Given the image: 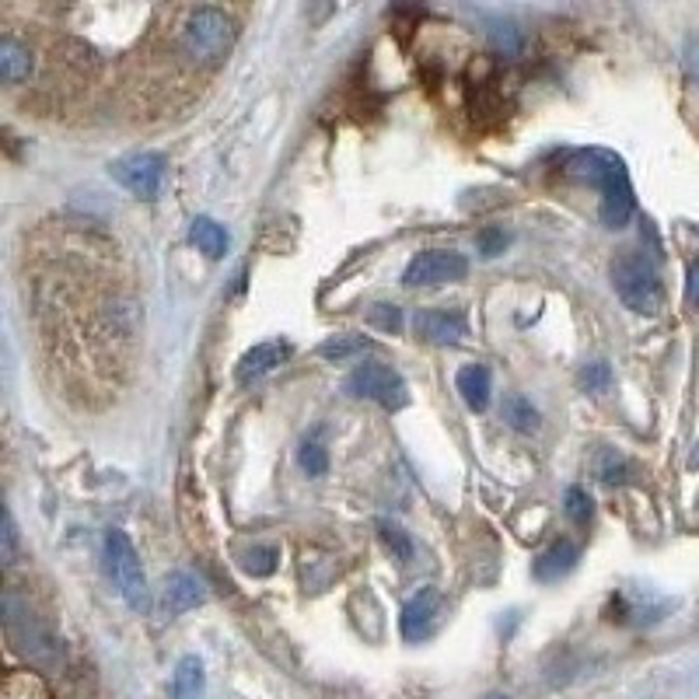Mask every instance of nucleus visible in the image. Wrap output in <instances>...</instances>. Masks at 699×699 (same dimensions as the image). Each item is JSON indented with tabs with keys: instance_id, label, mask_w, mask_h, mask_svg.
<instances>
[{
	"instance_id": "19",
	"label": "nucleus",
	"mask_w": 699,
	"mask_h": 699,
	"mask_svg": "<svg viewBox=\"0 0 699 699\" xmlns=\"http://www.w3.org/2000/svg\"><path fill=\"white\" fill-rule=\"evenodd\" d=\"M189 238H192V246H197L210 259H221L227 252V232L214 217H197V221H192Z\"/></svg>"
},
{
	"instance_id": "24",
	"label": "nucleus",
	"mask_w": 699,
	"mask_h": 699,
	"mask_svg": "<svg viewBox=\"0 0 699 699\" xmlns=\"http://www.w3.org/2000/svg\"><path fill=\"white\" fill-rule=\"evenodd\" d=\"M298 462H301V469H304L308 476H325V473H329V454H325V448L315 445V441H304L301 445Z\"/></svg>"
},
{
	"instance_id": "5",
	"label": "nucleus",
	"mask_w": 699,
	"mask_h": 699,
	"mask_svg": "<svg viewBox=\"0 0 699 699\" xmlns=\"http://www.w3.org/2000/svg\"><path fill=\"white\" fill-rule=\"evenodd\" d=\"M344 388H347V396L371 399L388 413H396L410 402V388H405L402 375L392 364H382V361H364L361 367H353L350 378L344 382Z\"/></svg>"
},
{
	"instance_id": "22",
	"label": "nucleus",
	"mask_w": 699,
	"mask_h": 699,
	"mask_svg": "<svg viewBox=\"0 0 699 699\" xmlns=\"http://www.w3.org/2000/svg\"><path fill=\"white\" fill-rule=\"evenodd\" d=\"M490 46L500 53V57H517L522 53V32L511 22H497L490 25Z\"/></svg>"
},
{
	"instance_id": "4",
	"label": "nucleus",
	"mask_w": 699,
	"mask_h": 699,
	"mask_svg": "<svg viewBox=\"0 0 699 699\" xmlns=\"http://www.w3.org/2000/svg\"><path fill=\"white\" fill-rule=\"evenodd\" d=\"M612 287L626 308L644 312V315H654L664 301L661 276H658L654 263L640 252H623L620 259H615L612 263Z\"/></svg>"
},
{
	"instance_id": "21",
	"label": "nucleus",
	"mask_w": 699,
	"mask_h": 699,
	"mask_svg": "<svg viewBox=\"0 0 699 699\" xmlns=\"http://www.w3.org/2000/svg\"><path fill=\"white\" fill-rule=\"evenodd\" d=\"M280 563V549L276 546H252L246 557H241V571L252 577H270Z\"/></svg>"
},
{
	"instance_id": "23",
	"label": "nucleus",
	"mask_w": 699,
	"mask_h": 699,
	"mask_svg": "<svg viewBox=\"0 0 699 699\" xmlns=\"http://www.w3.org/2000/svg\"><path fill=\"white\" fill-rule=\"evenodd\" d=\"M563 511H566V517H571L574 525H588L591 522V497L581 490V486H571L566 490V497H563Z\"/></svg>"
},
{
	"instance_id": "11",
	"label": "nucleus",
	"mask_w": 699,
	"mask_h": 699,
	"mask_svg": "<svg viewBox=\"0 0 699 699\" xmlns=\"http://www.w3.org/2000/svg\"><path fill=\"white\" fill-rule=\"evenodd\" d=\"M287 357H290V344H284V339H266V344H255L252 350L241 353V361L235 367V378H238V385H249L255 378L270 375V371H276L287 361Z\"/></svg>"
},
{
	"instance_id": "9",
	"label": "nucleus",
	"mask_w": 699,
	"mask_h": 699,
	"mask_svg": "<svg viewBox=\"0 0 699 699\" xmlns=\"http://www.w3.org/2000/svg\"><path fill=\"white\" fill-rule=\"evenodd\" d=\"M413 329L420 339H427L434 347H454L462 344V336L469 333L462 312H448V308H420L413 315Z\"/></svg>"
},
{
	"instance_id": "17",
	"label": "nucleus",
	"mask_w": 699,
	"mask_h": 699,
	"mask_svg": "<svg viewBox=\"0 0 699 699\" xmlns=\"http://www.w3.org/2000/svg\"><path fill=\"white\" fill-rule=\"evenodd\" d=\"M36 67V60H32V50L25 42H18L14 36H4L0 39V77L8 80V85H18L25 80Z\"/></svg>"
},
{
	"instance_id": "16",
	"label": "nucleus",
	"mask_w": 699,
	"mask_h": 699,
	"mask_svg": "<svg viewBox=\"0 0 699 699\" xmlns=\"http://www.w3.org/2000/svg\"><path fill=\"white\" fill-rule=\"evenodd\" d=\"M203 689H207L203 661L197 654L178 658L172 672V699H203Z\"/></svg>"
},
{
	"instance_id": "12",
	"label": "nucleus",
	"mask_w": 699,
	"mask_h": 699,
	"mask_svg": "<svg viewBox=\"0 0 699 699\" xmlns=\"http://www.w3.org/2000/svg\"><path fill=\"white\" fill-rule=\"evenodd\" d=\"M203 601H207V591H203L200 577H192V574H186V571L168 574V581H165V609H168L172 615H183V612H189V609L203 606Z\"/></svg>"
},
{
	"instance_id": "29",
	"label": "nucleus",
	"mask_w": 699,
	"mask_h": 699,
	"mask_svg": "<svg viewBox=\"0 0 699 699\" xmlns=\"http://www.w3.org/2000/svg\"><path fill=\"white\" fill-rule=\"evenodd\" d=\"M598 476L606 479V483H623V459H620V454L601 451V459H598Z\"/></svg>"
},
{
	"instance_id": "1",
	"label": "nucleus",
	"mask_w": 699,
	"mask_h": 699,
	"mask_svg": "<svg viewBox=\"0 0 699 699\" xmlns=\"http://www.w3.org/2000/svg\"><path fill=\"white\" fill-rule=\"evenodd\" d=\"M566 175L584 178V183L598 186L601 192V207L598 217L606 227H623L633 217V189L623 161L609 154V151H577L566 165Z\"/></svg>"
},
{
	"instance_id": "10",
	"label": "nucleus",
	"mask_w": 699,
	"mask_h": 699,
	"mask_svg": "<svg viewBox=\"0 0 699 699\" xmlns=\"http://www.w3.org/2000/svg\"><path fill=\"white\" fill-rule=\"evenodd\" d=\"M441 606H445V598L437 588H424L420 595H413L410 601L402 606V637L405 640H427L437 620H441Z\"/></svg>"
},
{
	"instance_id": "15",
	"label": "nucleus",
	"mask_w": 699,
	"mask_h": 699,
	"mask_svg": "<svg viewBox=\"0 0 699 699\" xmlns=\"http://www.w3.org/2000/svg\"><path fill=\"white\" fill-rule=\"evenodd\" d=\"M375 350V339H367V336H357V333H336L329 339H322V344L315 347V353L322 357V361H329V364H347V361H357V357H364Z\"/></svg>"
},
{
	"instance_id": "2",
	"label": "nucleus",
	"mask_w": 699,
	"mask_h": 699,
	"mask_svg": "<svg viewBox=\"0 0 699 699\" xmlns=\"http://www.w3.org/2000/svg\"><path fill=\"white\" fill-rule=\"evenodd\" d=\"M232 42H235V22L232 14L221 8H192L186 14L183 28H178V46L197 63L221 60L232 50Z\"/></svg>"
},
{
	"instance_id": "3",
	"label": "nucleus",
	"mask_w": 699,
	"mask_h": 699,
	"mask_svg": "<svg viewBox=\"0 0 699 699\" xmlns=\"http://www.w3.org/2000/svg\"><path fill=\"white\" fill-rule=\"evenodd\" d=\"M105 571L129 609L140 615L151 612V588H148V577H143L140 557H137L134 542H129V535L120 528L105 532Z\"/></svg>"
},
{
	"instance_id": "14",
	"label": "nucleus",
	"mask_w": 699,
	"mask_h": 699,
	"mask_svg": "<svg viewBox=\"0 0 699 699\" xmlns=\"http://www.w3.org/2000/svg\"><path fill=\"white\" fill-rule=\"evenodd\" d=\"M454 385H459V392H462L469 410L483 413L486 405H490L494 382H490V371H486L483 364H465L459 375H454Z\"/></svg>"
},
{
	"instance_id": "27",
	"label": "nucleus",
	"mask_w": 699,
	"mask_h": 699,
	"mask_svg": "<svg viewBox=\"0 0 699 699\" xmlns=\"http://www.w3.org/2000/svg\"><path fill=\"white\" fill-rule=\"evenodd\" d=\"M14 557H18V528H14L11 511H4V532H0V560H4V566H14Z\"/></svg>"
},
{
	"instance_id": "18",
	"label": "nucleus",
	"mask_w": 699,
	"mask_h": 699,
	"mask_svg": "<svg viewBox=\"0 0 699 699\" xmlns=\"http://www.w3.org/2000/svg\"><path fill=\"white\" fill-rule=\"evenodd\" d=\"M500 416L508 420V427H514L517 434H532L539 430V410L532 405L528 396L522 392H508L500 402Z\"/></svg>"
},
{
	"instance_id": "20",
	"label": "nucleus",
	"mask_w": 699,
	"mask_h": 699,
	"mask_svg": "<svg viewBox=\"0 0 699 699\" xmlns=\"http://www.w3.org/2000/svg\"><path fill=\"white\" fill-rule=\"evenodd\" d=\"M378 535H382L385 549L392 552V560H399V563H410L413 560V539H410V532H405L402 525L378 522Z\"/></svg>"
},
{
	"instance_id": "6",
	"label": "nucleus",
	"mask_w": 699,
	"mask_h": 699,
	"mask_svg": "<svg viewBox=\"0 0 699 699\" xmlns=\"http://www.w3.org/2000/svg\"><path fill=\"white\" fill-rule=\"evenodd\" d=\"M4 623H8L11 640L18 644V650H25L28 658H36V661H53L57 658L53 633L46 629L36 615H32V609L14 591H4Z\"/></svg>"
},
{
	"instance_id": "30",
	"label": "nucleus",
	"mask_w": 699,
	"mask_h": 699,
	"mask_svg": "<svg viewBox=\"0 0 699 699\" xmlns=\"http://www.w3.org/2000/svg\"><path fill=\"white\" fill-rule=\"evenodd\" d=\"M686 301H689V304H699V263H692V270H689V280H686Z\"/></svg>"
},
{
	"instance_id": "28",
	"label": "nucleus",
	"mask_w": 699,
	"mask_h": 699,
	"mask_svg": "<svg viewBox=\"0 0 699 699\" xmlns=\"http://www.w3.org/2000/svg\"><path fill=\"white\" fill-rule=\"evenodd\" d=\"M609 382H612V371L606 361H595L581 371V385L588 388V392H601V388H609Z\"/></svg>"
},
{
	"instance_id": "13",
	"label": "nucleus",
	"mask_w": 699,
	"mask_h": 699,
	"mask_svg": "<svg viewBox=\"0 0 699 699\" xmlns=\"http://www.w3.org/2000/svg\"><path fill=\"white\" fill-rule=\"evenodd\" d=\"M574 563H577V546L560 539V542H552L546 552H539V557H535L532 574H535V581L549 584V581H560L563 574H571Z\"/></svg>"
},
{
	"instance_id": "25",
	"label": "nucleus",
	"mask_w": 699,
	"mask_h": 699,
	"mask_svg": "<svg viewBox=\"0 0 699 699\" xmlns=\"http://www.w3.org/2000/svg\"><path fill=\"white\" fill-rule=\"evenodd\" d=\"M367 322L371 325H378V329L385 333H399L402 329V308L399 304H371V312H367Z\"/></svg>"
},
{
	"instance_id": "7",
	"label": "nucleus",
	"mask_w": 699,
	"mask_h": 699,
	"mask_svg": "<svg viewBox=\"0 0 699 699\" xmlns=\"http://www.w3.org/2000/svg\"><path fill=\"white\" fill-rule=\"evenodd\" d=\"M469 273V259L454 249H427L410 259V266L402 273L405 287H437V284H454Z\"/></svg>"
},
{
	"instance_id": "31",
	"label": "nucleus",
	"mask_w": 699,
	"mask_h": 699,
	"mask_svg": "<svg viewBox=\"0 0 699 699\" xmlns=\"http://www.w3.org/2000/svg\"><path fill=\"white\" fill-rule=\"evenodd\" d=\"M689 67L699 77V39H689Z\"/></svg>"
},
{
	"instance_id": "26",
	"label": "nucleus",
	"mask_w": 699,
	"mask_h": 699,
	"mask_svg": "<svg viewBox=\"0 0 699 699\" xmlns=\"http://www.w3.org/2000/svg\"><path fill=\"white\" fill-rule=\"evenodd\" d=\"M508 241H511V235L503 232V227H483V232L476 235V246H479V252L486 255V259H494V255H500L503 249H508Z\"/></svg>"
},
{
	"instance_id": "8",
	"label": "nucleus",
	"mask_w": 699,
	"mask_h": 699,
	"mask_svg": "<svg viewBox=\"0 0 699 699\" xmlns=\"http://www.w3.org/2000/svg\"><path fill=\"white\" fill-rule=\"evenodd\" d=\"M109 175L116 178L126 192H134V197L154 200L161 189V178H165V154H158V151L126 154L109 168Z\"/></svg>"
}]
</instances>
